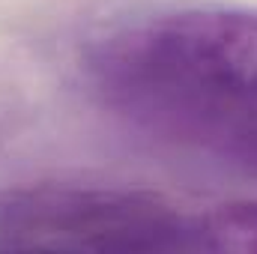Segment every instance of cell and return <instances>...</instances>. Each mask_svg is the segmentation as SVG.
<instances>
[{
	"instance_id": "obj_1",
	"label": "cell",
	"mask_w": 257,
	"mask_h": 254,
	"mask_svg": "<svg viewBox=\"0 0 257 254\" xmlns=\"http://www.w3.org/2000/svg\"><path fill=\"white\" fill-rule=\"evenodd\" d=\"M81 75L123 126L257 174V9L189 6L93 39Z\"/></svg>"
},
{
	"instance_id": "obj_2",
	"label": "cell",
	"mask_w": 257,
	"mask_h": 254,
	"mask_svg": "<svg viewBox=\"0 0 257 254\" xmlns=\"http://www.w3.org/2000/svg\"><path fill=\"white\" fill-rule=\"evenodd\" d=\"M194 248V215L141 189L33 183L0 189V251Z\"/></svg>"
},
{
	"instance_id": "obj_3",
	"label": "cell",
	"mask_w": 257,
	"mask_h": 254,
	"mask_svg": "<svg viewBox=\"0 0 257 254\" xmlns=\"http://www.w3.org/2000/svg\"><path fill=\"white\" fill-rule=\"evenodd\" d=\"M194 248L257 251V203H224L194 215Z\"/></svg>"
}]
</instances>
